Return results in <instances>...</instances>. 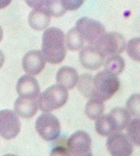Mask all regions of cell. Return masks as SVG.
Here are the masks:
<instances>
[{
  "mask_svg": "<svg viewBox=\"0 0 140 156\" xmlns=\"http://www.w3.org/2000/svg\"><path fill=\"white\" fill-rule=\"evenodd\" d=\"M42 53L47 62L53 65L61 63L66 55L65 37L60 29L47 28L42 37Z\"/></svg>",
  "mask_w": 140,
  "mask_h": 156,
  "instance_id": "cell-1",
  "label": "cell"
},
{
  "mask_svg": "<svg viewBox=\"0 0 140 156\" xmlns=\"http://www.w3.org/2000/svg\"><path fill=\"white\" fill-rule=\"evenodd\" d=\"M94 97L105 101L110 99L120 87L117 76L107 70L99 71L94 77Z\"/></svg>",
  "mask_w": 140,
  "mask_h": 156,
  "instance_id": "cell-2",
  "label": "cell"
},
{
  "mask_svg": "<svg viewBox=\"0 0 140 156\" xmlns=\"http://www.w3.org/2000/svg\"><path fill=\"white\" fill-rule=\"evenodd\" d=\"M68 98V93L66 88L59 84L53 85L39 96V108L44 112H52L64 106Z\"/></svg>",
  "mask_w": 140,
  "mask_h": 156,
  "instance_id": "cell-3",
  "label": "cell"
},
{
  "mask_svg": "<svg viewBox=\"0 0 140 156\" xmlns=\"http://www.w3.org/2000/svg\"><path fill=\"white\" fill-rule=\"evenodd\" d=\"M35 127L38 135L46 141H54L60 136V122L50 112H44L39 116L36 121Z\"/></svg>",
  "mask_w": 140,
  "mask_h": 156,
  "instance_id": "cell-4",
  "label": "cell"
},
{
  "mask_svg": "<svg viewBox=\"0 0 140 156\" xmlns=\"http://www.w3.org/2000/svg\"><path fill=\"white\" fill-rule=\"evenodd\" d=\"M75 28L84 41L92 45H95L106 33L105 27L101 23L89 17L80 18L77 21Z\"/></svg>",
  "mask_w": 140,
  "mask_h": 156,
  "instance_id": "cell-5",
  "label": "cell"
},
{
  "mask_svg": "<svg viewBox=\"0 0 140 156\" xmlns=\"http://www.w3.org/2000/svg\"><path fill=\"white\" fill-rule=\"evenodd\" d=\"M68 155L91 156L92 139L84 131H77L70 136L66 140Z\"/></svg>",
  "mask_w": 140,
  "mask_h": 156,
  "instance_id": "cell-6",
  "label": "cell"
},
{
  "mask_svg": "<svg viewBox=\"0 0 140 156\" xmlns=\"http://www.w3.org/2000/svg\"><path fill=\"white\" fill-rule=\"evenodd\" d=\"M105 56L119 55L126 48V40L121 34L117 32H108L100 38L95 44Z\"/></svg>",
  "mask_w": 140,
  "mask_h": 156,
  "instance_id": "cell-7",
  "label": "cell"
},
{
  "mask_svg": "<svg viewBox=\"0 0 140 156\" xmlns=\"http://www.w3.org/2000/svg\"><path fill=\"white\" fill-rule=\"evenodd\" d=\"M21 131L18 115L10 110L0 111V136L5 140L16 138Z\"/></svg>",
  "mask_w": 140,
  "mask_h": 156,
  "instance_id": "cell-8",
  "label": "cell"
},
{
  "mask_svg": "<svg viewBox=\"0 0 140 156\" xmlns=\"http://www.w3.org/2000/svg\"><path fill=\"white\" fill-rule=\"evenodd\" d=\"M107 148L111 155L129 156L133 152V145L127 135L117 132L109 136Z\"/></svg>",
  "mask_w": 140,
  "mask_h": 156,
  "instance_id": "cell-9",
  "label": "cell"
},
{
  "mask_svg": "<svg viewBox=\"0 0 140 156\" xmlns=\"http://www.w3.org/2000/svg\"><path fill=\"white\" fill-rule=\"evenodd\" d=\"M81 65L89 71H96L104 65L105 56L95 45L89 44L82 49L79 55Z\"/></svg>",
  "mask_w": 140,
  "mask_h": 156,
  "instance_id": "cell-10",
  "label": "cell"
},
{
  "mask_svg": "<svg viewBox=\"0 0 140 156\" xmlns=\"http://www.w3.org/2000/svg\"><path fill=\"white\" fill-rule=\"evenodd\" d=\"M46 60L43 53L38 50L27 52L22 60V66L26 73L30 76H36L40 73L45 66Z\"/></svg>",
  "mask_w": 140,
  "mask_h": 156,
  "instance_id": "cell-11",
  "label": "cell"
},
{
  "mask_svg": "<svg viewBox=\"0 0 140 156\" xmlns=\"http://www.w3.org/2000/svg\"><path fill=\"white\" fill-rule=\"evenodd\" d=\"M16 92L20 97L38 98L40 96V86L37 80L30 75H24L18 80Z\"/></svg>",
  "mask_w": 140,
  "mask_h": 156,
  "instance_id": "cell-12",
  "label": "cell"
},
{
  "mask_svg": "<svg viewBox=\"0 0 140 156\" xmlns=\"http://www.w3.org/2000/svg\"><path fill=\"white\" fill-rule=\"evenodd\" d=\"M38 98L19 96L15 102L14 109L18 116L23 119H31L35 116L39 109Z\"/></svg>",
  "mask_w": 140,
  "mask_h": 156,
  "instance_id": "cell-13",
  "label": "cell"
},
{
  "mask_svg": "<svg viewBox=\"0 0 140 156\" xmlns=\"http://www.w3.org/2000/svg\"><path fill=\"white\" fill-rule=\"evenodd\" d=\"M79 80L77 71L70 66H62L56 75V81L59 85L71 90L76 86Z\"/></svg>",
  "mask_w": 140,
  "mask_h": 156,
  "instance_id": "cell-14",
  "label": "cell"
},
{
  "mask_svg": "<svg viewBox=\"0 0 140 156\" xmlns=\"http://www.w3.org/2000/svg\"><path fill=\"white\" fill-rule=\"evenodd\" d=\"M51 16L44 8L33 9L28 16V23L32 29L41 31L49 26Z\"/></svg>",
  "mask_w": 140,
  "mask_h": 156,
  "instance_id": "cell-15",
  "label": "cell"
},
{
  "mask_svg": "<svg viewBox=\"0 0 140 156\" xmlns=\"http://www.w3.org/2000/svg\"><path fill=\"white\" fill-rule=\"evenodd\" d=\"M117 132H122L126 129L131 120V115L127 109L117 107L112 109L109 113Z\"/></svg>",
  "mask_w": 140,
  "mask_h": 156,
  "instance_id": "cell-16",
  "label": "cell"
},
{
  "mask_svg": "<svg viewBox=\"0 0 140 156\" xmlns=\"http://www.w3.org/2000/svg\"><path fill=\"white\" fill-rule=\"evenodd\" d=\"M105 105L103 101L97 97H92L85 106V114L89 119L96 120L103 115Z\"/></svg>",
  "mask_w": 140,
  "mask_h": 156,
  "instance_id": "cell-17",
  "label": "cell"
},
{
  "mask_svg": "<svg viewBox=\"0 0 140 156\" xmlns=\"http://www.w3.org/2000/svg\"><path fill=\"white\" fill-rule=\"evenodd\" d=\"M95 129L99 135L102 136H109L112 133L117 132L114 122L109 114L102 115L96 119L95 122Z\"/></svg>",
  "mask_w": 140,
  "mask_h": 156,
  "instance_id": "cell-18",
  "label": "cell"
},
{
  "mask_svg": "<svg viewBox=\"0 0 140 156\" xmlns=\"http://www.w3.org/2000/svg\"><path fill=\"white\" fill-rule=\"evenodd\" d=\"M94 77L89 73H84L78 80V90L86 98L94 97Z\"/></svg>",
  "mask_w": 140,
  "mask_h": 156,
  "instance_id": "cell-19",
  "label": "cell"
},
{
  "mask_svg": "<svg viewBox=\"0 0 140 156\" xmlns=\"http://www.w3.org/2000/svg\"><path fill=\"white\" fill-rule=\"evenodd\" d=\"M66 44L70 51H77L82 49L84 44V40L75 27H72L66 34Z\"/></svg>",
  "mask_w": 140,
  "mask_h": 156,
  "instance_id": "cell-20",
  "label": "cell"
},
{
  "mask_svg": "<svg viewBox=\"0 0 140 156\" xmlns=\"http://www.w3.org/2000/svg\"><path fill=\"white\" fill-rule=\"evenodd\" d=\"M125 61L122 56L115 55L109 56L105 62V69L116 76H118L124 71Z\"/></svg>",
  "mask_w": 140,
  "mask_h": 156,
  "instance_id": "cell-21",
  "label": "cell"
},
{
  "mask_svg": "<svg viewBox=\"0 0 140 156\" xmlns=\"http://www.w3.org/2000/svg\"><path fill=\"white\" fill-rule=\"evenodd\" d=\"M127 134L132 143L140 147V119L131 120L127 127Z\"/></svg>",
  "mask_w": 140,
  "mask_h": 156,
  "instance_id": "cell-22",
  "label": "cell"
},
{
  "mask_svg": "<svg viewBox=\"0 0 140 156\" xmlns=\"http://www.w3.org/2000/svg\"><path fill=\"white\" fill-rule=\"evenodd\" d=\"M44 9H45L50 16L54 17H60L66 12L60 0H47Z\"/></svg>",
  "mask_w": 140,
  "mask_h": 156,
  "instance_id": "cell-23",
  "label": "cell"
},
{
  "mask_svg": "<svg viewBox=\"0 0 140 156\" xmlns=\"http://www.w3.org/2000/svg\"><path fill=\"white\" fill-rule=\"evenodd\" d=\"M126 109L131 115L140 119V94H132L128 99Z\"/></svg>",
  "mask_w": 140,
  "mask_h": 156,
  "instance_id": "cell-24",
  "label": "cell"
},
{
  "mask_svg": "<svg viewBox=\"0 0 140 156\" xmlns=\"http://www.w3.org/2000/svg\"><path fill=\"white\" fill-rule=\"evenodd\" d=\"M127 53L131 59L140 62V37L131 38L128 41Z\"/></svg>",
  "mask_w": 140,
  "mask_h": 156,
  "instance_id": "cell-25",
  "label": "cell"
},
{
  "mask_svg": "<svg viewBox=\"0 0 140 156\" xmlns=\"http://www.w3.org/2000/svg\"><path fill=\"white\" fill-rule=\"evenodd\" d=\"M60 2L66 10L75 11L82 6L85 0H60Z\"/></svg>",
  "mask_w": 140,
  "mask_h": 156,
  "instance_id": "cell-26",
  "label": "cell"
},
{
  "mask_svg": "<svg viewBox=\"0 0 140 156\" xmlns=\"http://www.w3.org/2000/svg\"><path fill=\"white\" fill-rule=\"evenodd\" d=\"M12 0H0V9L6 8L10 4Z\"/></svg>",
  "mask_w": 140,
  "mask_h": 156,
  "instance_id": "cell-27",
  "label": "cell"
},
{
  "mask_svg": "<svg viewBox=\"0 0 140 156\" xmlns=\"http://www.w3.org/2000/svg\"><path fill=\"white\" fill-rule=\"evenodd\" d=\"M4 60H5L4 55L1 50H0V69L2 68V66H3V65H4Z\"/></svg>",
  "mask_w": 140,
  "mask_h": 156,
  "instance_id": "cell-28",
  "label": "cell"
},
{
  "mask_svg": "<svg viewBox=\"0 0 140 156\" xmlns=\"http://www.w3.org/2000/svg\"><path fill=\"white\" fill-rule=\"evenodd\" d=\"M3 37H4V33H3V29L2 27L0 26V42L2 41Z\"/></svg>",
  "mask_w": 140,
  "mask_h": 156,
  "instance_id": "cell-29",
  "label": "cell"
}]
</instances>
